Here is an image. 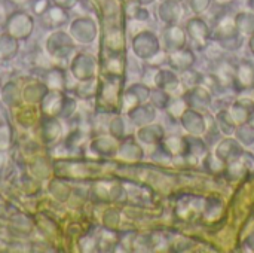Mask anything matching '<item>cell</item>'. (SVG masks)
I'll return each mask as SVG.
<instances>
[{
  "instance_id": "1",
  "label": "cell",
  "mask_w": 254,
  "mask_h": 253,
  "mask_svg": "<svg viewBox=\"0 0 254 253\" xmlns=\"http://www.w3.org/2000/svg\"><path fill=\"white\" fill-rule=\"evenodd\" d=\"M164 40L167 43V48L168 49H182L186 43V34H185V30L177 27V25H171L165 30L164 33Z\"/></svg>"
},
{
  "instance_id": "2",
  "label": "cell",
  "mask_w": 254,
  "mask_h": 253,
  "mask_svg": "<svg viewBox=\"0 0 254 253\" xmlns=\"http://www.w3.org/2000/svg\"><path fill=\"white\" fill-rule=\"evenodd\" d=\"M254 113V101L250 100H238L231 110V116L234 118L235 122H247L250 121L252 115Z\"/></svg>"
},
{
  "instance_id": "3",
  "label": "cell",
  "mask_w": 254,
  "mask_h": 253,
  "mask_svg": "<svg viewBox=\"0 0 254 253\" xmlns=\"http://www.w3.org/2000/svg\"><path fill=\"white\" fill-rule=\"evenodd\" d=\"M216 33H217V37L220 39L222 45H223L225 42H229V40H235L237 39L238 28H237L235 21H232L231 18H223L217 24Z\"/></svg>"
},
{
  "instance_id": "4",
  "label": "cell",
  "mask_w": 254,
  "mask_h": 253,
  "mask_svg": "<svg viewBox=\"0 0 254 253\" xmlns=\"http://www.w3.org/2000/svg\"><path fill=\"white\" fill-rule=\"evenodd\" d=\"M186 28H188V31H189V34H190V37L193 40H196L199 45L205 43V39L208 37V27L201 18H192L188 22Z\"/></svg>"
},
{
  "instance_id": "5",
  "label": "cell",
  "mask_w": 254,
  "mask_h": 253,
  "mask_svg": "<svg viewBox=\"0 0 254 253\" xmlns=\"http://www.w3.org/2000/svg\"><path fill=\"white\" fill-rule=\"evenodd\" d=\"M158 15L162 18V21L168 24H174L180 18V7L177 0H165L158 7Z\"/></svg>"
},
{
  "instance_id": "6",
  "label": "cell",
  "mask_w": 254,
  "mask_h": 253,
  "mask_svg": "<svg viewBox=\"0 0 254 253\" xmlns=\"http://www.w3.org/2000/svg\"><path fill=\"white\" fill-rule=\"evenodd\" d=\"M170 64L176 69L188 70L193 64V55L188 49H176L170 55Z\"/></svg>"
},
{
  "instance_id": "7",
  "label": "cell",
  "mask_w": 254,
  "mask_h": 253,
  "mask_svg": "<svg viewBox=\"0 0 254 253\" xmlns=\"http://www.w3.org/2000/svg\"><path fill=\"white\" fill-rule=\"evenodd\" d=\"M235 82L238 84L240 88L249 89L254 85V67L250 63H243L237 72Z\"/></svg>"
},
{
  "instance_id": "8",
  "label": "cell",
  "mask_w": 254,
  "mask_h": 253,
  "mask_svg": "<svg viewBox=\"0 0 254 253\" xmlns=\"http://www.w3.org/2000/svg\"><path fill=\"white\" fill-rule=\"evenodd\" d=\"M158 88L167 91V92H171V91H176L177 86H179V79L176 78L174 73L171 72H167V70H161L158 75H156V79H155Z\"/></svg>"
},
{
  "instance_id": "9",
  "label": "cell",
  "mask_w": 254,
  "mask_h": 253,
  "mask_svg": "<svg viewBox=\"0 0 254 253\" xmlns=\"http://www.w3.org/2000/svg\"><path fill=\"white\" fill-rule=\"evenodd\" d=\"M186 113H188V116H189L192 121H189L186 116H183L182 121H183V124L186 125L185 128H186L188 131L193 133V134H201V133H204L205 128H204V119H202V116H199V113H196V112H193V110H188Z\"/></svg>"
},
{
  "instance_id": "10",
  "label": "cell",
  "mask_w": 254,
  "mask_h": 253,
  "mask_svg": "<svg viewBox=\"0 0 254 253\" xmlns=\"http://www.w3.org/2000/svg\"><path fill=\"white\" fill-rule=\"evenodd\" d=\"M235 24L240 33L252 34L254 33V13H250V12L238 13L235 18Z\"/></svg>"
},
{
  "instance_id": "11",
  "label": "cell",
  "mask_w": 254,
  "mask_h": 253,
  "mask_svg": "<svg viewBox=\"0 0 254 253\" xmlns=\"http://www.w3.org/2000/svg\"><path fill=\"white\" fill-rule=\"evenodd\" d=\"M188 97L190 98L189 101H193V103L196 101L198 103V107H207L210 104V101H211L210 94L205 89H201V88H193L188 94Z\"/></svg>"
},
{
  "instance_id": "12",
  "label": "cell",
  "mask_w": 254,
  "mask_h": 253,
  "mask_svg": "<svg viewBox=\"0 0 254 253\" xmlns=\"http://www.w3.org/2000/svg\"><path fill=\"white\" fill-rule=\"evenodd\" d=\"M217 125L222 128L225 134H232L235 131V121L228 112H220L217 115Z\"/></svg>"
},
{
  "instance_id": "13",
  "label": "cell",
  "mask_w": 254,
  "mask_h": 253,
  "mask_svg": "<svg viewBox=\"0 0 254 253\" xmlns=\"http://www.w3.org/2000/svg\"><path fill=\"white\" fill-rule=\"evenodd\" d=\"M143 133H146V139H143L144 142H149V143H155V142H161L162 136H164V130L159 127V125H152V127H147L144 130H141Z\"/></svg>"
},
{
  "instance_id": "14",
  "label": "cell",
  "mask_w": 254,
  "mask_h": 253,
  "mask_svg": "<svg viewBox=\"0 0 254 253\" xmlns=\"http://www.w3.org/2000/svg\"><path fill=\"white\" fill-rule=\"evenodd\" d=\"M237 136L240 139V142L246 146H250L254 143V130L252 127H247V125H243L238 131H237Z\"/></svg>"
},
{
  "instance_id": "15",
  "label": "cell",
  "mask_w": 254,
  "mask_h": 253,
  "mask_svg": "<svg viewBox=\"0 0 254 253\" xmlns=\"http://www.w3.org/2000/svg\"><path fill=\"white\" fill-rule=\"evenodd\" d=\"M153 104L156 107H167V104L170 103V97H168V92L164 91V89H159V91H155L153 92Z\"/></svg>"
},
{
  "instance_id": "16",
  "label": "cell",
  "mask_w": 254,
  "mask_h": 253,
  "mask_svg": "<svg viewBox=\"0 0 254 253\" xmlns=\"http://www.w3.org/2000/svg\"><path fill=\"white\" fill-rule=\"evenodd\" d=\"M210 1L211 0H190V7H192L193 12L201 13L210 6Z\"/></svg>"
},
{
  "instance_id": "17",
  "label": "cell",
  "mask_w": 254,
  "mask_h": 253,
  "mask_svg": "<svg viewBox=\"0 0 254 253\" xmlns=\"http://www.w3.org/2000/svg\"><path fill=\"white\" fill-rule=\"evenodd\" d=\"M249 122H250V127L254 130V113L252 115V118H250V121H249Z\"/></svg>"
},
{
  "instance_id": "18",
  "label": "cell",
  "mask_w": 254,
  "mask_h": 253,
  "mask_svg": "<svg viewBox=\"0 0 254 253\" xmlns=\"http://www.w3.org/2000/svg\"><path fill=\"white\" fill-rule=\"evenodd\" d=\"M140 3H152V1H155V0H138Z\"/></svg>"
},
{
  "instance_id": "19",
  "label": "cell",
  "mask_w": 254,
  "mask_h": 253,
  "mask_svg": "<svg viewBox=\"0 0 254 253\" xmlns=\"http://www.w3.org/2000/svg\"><path fill=\"white\" fill-rule=\"evenodd\" d=\"M250 46H252V51L254 52V37L252 39V40H250Z\"/></svg>"
},
{
  "instance_id": "20",
  "label": "cell",
  "mask_w": 254,
  "mask_h": 253,
  "mask_svg": "<svg viewBox=\"0 0 254 253\" xmlns=\"http://www.w3.org/2000/svg\"><path fill=\"white\" fill-rule=\"evenodd\" d=\"M177 1H179V0H177Z\"/></svg>"
}]
</instances>
